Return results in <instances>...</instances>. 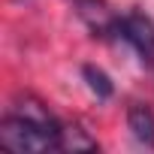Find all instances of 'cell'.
Returning <instances> with one entry per match:
<instances>
[{"mask_svg":"<svg viewBox=\"0 0 154 154\" xmlns=\"http://www.w3.org/2000/svg\"><path fill=\"white\" fill-rule=\"evenodd\" d=\"M82 75H85L88 88H91L100 100H109V97H112V91H115V88H112V79H109V75H106L100 66H85Z\"/></svg>","mask_w":154,"mask_h":154,"instance_id":"cell-5","label":"cell"},{"mask_svg":"<svg viewBox=\"0 0 154 154\" xmlns=\"http://www.w3.org/2000/svg\"><path fill=\"white\" fill-rule=\"evenodd\" d=\"M60 127L42 103L24 100V106H15L0 121V145L12 151H51L60 148Z\"/></svg>","mask_w":154,"mask_h":154,"instance_id":"cell-1","label":"cell"},{"mask_svg":"<svg viewBox=\"0 0 154 154\" xmlns=\"http://www.w3.org/2000/svg\"><path fill=\"white\" fill-rule=\"evenodd\" d=\"M97 148V139H91L82 127H60V151H91Z\"/></svg>","mask_w":154,"mask_h":154,"instance_id":"cell-4","label":"cell"},{"mask_svg":"<svg viewBox=\"0 0 154 154\" xmlns=\"http://www.w3.org/2000/svg\"><path fill=\"white\" fill-rule=\"evenodd\" d=\"M106 33L124 39L145 63H154V21L142 12H127V15H118L112 18L106 27Z\"/></svg>","mask_w":154,"mask_h":154,"instance_id":"cell-2","label":"cell"},{"mask_svg":"<svg viewBox=\"0 0 154 154\" xmlns=\"http://www.w3.org/2000/svg\"><path fill=\"white\" fill-rule=\"evenodd\" d=\"M127 127L133 130V136H136L142 145L154 148V112H151L148 106L133 103V106L127 109Z\"/></svg>","mask_w":154,"mask_h":154,"instance_id":"cell-3","label":"cell"}]
</instances>
